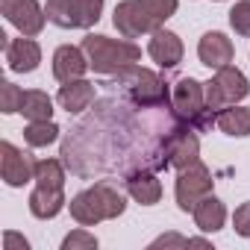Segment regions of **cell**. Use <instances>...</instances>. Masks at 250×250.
Returning <instances> with one entry per match:
<instances>
[{
	"label": "cell",
	"instance_id": "1",
	"mask_svg": "<svg viewBox=\"0 0 250 250\" xmlns=\"http://www.w3.org/2000/svg\"><path fill=\"white\" fill-rule=\"evenodd\" d=\"M68 206H71V215H74L77 224L94 227V224H100V221L118 218L124 209H127V200H124L121 188H118L112 180H100V183H94L91 188L80 191Z\"/></svg>",
	"mask_w": 250,
	"mask_h": 250
},
{
	"label": "cell",
	"instance_id": "2",
	"mask_svg": "<svg viewBox=\"0 0 250 250\" xmlns=\"http://www.w3.org/2000/svg\"><path fill=\"white\" fill-rule=\"evenodd\" d=\"M65 171L56 159L36 162V191L30 194V212L42 221L56 218L65 206Z\"/></svg>",
	"mask_w": 250,
	"mask_h": 250
},
{
	"label": "cell",
	"instance_id": "3",
	"mask_svg": "<svg viewBox=\"0 0 250 250\" xmlns=\"http://www.w3.org/2000/svg\"><path fill=\"white\" fill-rule=\"evenodd\" d=\"M83 50L88 56V65L106 77L130 68L142 59V47H136L133 42H124V39H109V36H85Z\"/></svg>",
	"mask_w": 250,
	"mask_h": 250
},
{
	"label": "cell",
	"instance_id": "4",
	"mask_svg": "<svg viewBox=\"0 0 250 250\" xmlns=\"http://www.w3.org/2000/svg\"><path fill=\"white\" fill-rule=\"evenodd\" d=\"M118 91H124L133 103L139 106H165L171 100V91L165 85V80L147 68H139V65H130V68H124L118 74H112V80L106 83Z\"/></svg>",
	"mask_w": 250,
	"mask_h": 250
},
{
	"label": "cell",
	"instance_id": "5",
	"mask_svg": "<svg viewBox=\"0 0 250 250\" xmlns=\"http://www.w3.org/2000/svg\"><path fill=\"white\" fill-rule=\"evenodd\" d=\"M171 106H174V115L191 124L194 130H209L212 124H218L215 112L206 109V85L197 83L194 77H180L171 85Z\"/></svg>",
	"mask_w": 250,
	"mask_h": 250
},
{
	"label": "cell",
	"instance_id": "6",
	"mask_svg": "<svg viewBox=\"0 0 250 250\" xmlns=\"http://www.w3.org/2000/svg\"><path fill=\"white\" fill-rule=\"evenodd\" d=\"M47 21L62 30H88L100 21L103 0H47Z\"/></svg>",
	"mask_w": 250,
	"mask_h": 250
},
{
	"label": "cell",
	"instance_id": "7",
	"mask_svg": "<svg viewBox=\"0 0 250 250\" xmlns=\"http://www.w3.org/2000/svg\"><path fill=\"white\" fill-rule=\"evenodd\" d=\"M247 77L232 68V65H224L218 68V74L206 83V109L209 112H221L227 106H235L238 100L247 97Z\"/></svg>",
	"mask_w": 250,
	"mask_h": 250
},
{
	"label": "cell",
	"instance_id": "8",
	"mask_svg": "<svg viewBox=\"0 0 250 250\" xmlns=\"http://www.w3.org/2000/svg\"><path fill=\"white\" fill-rule=\"evenodd\" d=\"M212 174H209V168L197 159L194 165H188V168H183L180 171V177H177V203H180V209L183 212H191L206 194H212Z\"/></svg>",
	"mask_w": 250,
	"mask_h": 250
},
{
	"label": "cell",
	"instance_id": "9",
	"mask_svg": "<svg viewBox=\"0 0 250 250\" xmlns=\"http://www.w3.org/2000/svg\"><path fill=\"white\" fill-rule=\"evenodd\" d=\"M0 12L12 27L21 30V36H39L44 30L47 12L39 6V0H0Z\"/></svg>",
	"mask_w": 250,
	"mask_h": 250
},
{
	"label": "cell",
	"instance_id": "10",
	"mask_svg": "<svg viewBox=\"0 0 250 250\" xmlns=\"http://www.w3.org/2000/svg\"><path fill=\"white\" fill-rule=\"evenodd\" d=\"M115 27L124 39H136L142 33H156L159 30V24L142 6V0H124V3L115 6Z\"/></svg>",
	"mask_w": 250,
	"mask_h": 250
},
{
	"label": "cell",
	"instance_id": "11",
	"mask_svg": "<svg viewBox=\"0 0 250 250\" xmlns=\"http://www.w3.org/2000/svg\"><path fill=\"white\" fill-rule=\"evenodd\" d=\"M0 174H3L6 186H24L30 180H36V162L30 153L18 150L12 142H3L0 145Z\"/></svg>",
	"mask_w": 250,
	"mask_h": 250
},
{
	"label": "cell",
	"instance_id": "12",
	"mask_svg": "<svg viewBox=\"0 0 250 250\" xmlns=\"http://www.w3.org/2000/svg\"><path fill=\"white\" fill-rule=\"evenodd\" d=\"M197 153H200V142L191 130V124H180L177 133L168 142V168L183 171V168L197 162Z\"/></svg>",
	"mask_w": 250,
	"mask_h": 250
},
{
	"label": "cell",
	"instance_id": "13",
	"mask_svg": "<svg viewBox=\"0 0 250 250\" xmlns=\"http://www.w3.org/2000/svg\"><path fill=\"white\" fill-rule=\"evenodd\" d=\"M3 53H6V62H9V68L15 74H30L42 62V47L33 42V36H21V39L6 42Z\"/></svg>",
	"mask_w": 250,
	"mask_h": 250
},
{
	"label": "cell",
	"instance_id": "14",
	"mask_svg": "<svg viewBox=\"0 0 250 250\" xmlns=\"http://www.w3.org/2000/svg\"><path fill=\"white\" fill-rule=\"evenodd\" d=\"M88 65V56L83 47H71V44H62L56 53H53V77L59 83H71V80H83Z\"/></svg>",
	"mask_w": 250,
	"mask_h": 250
},
{
	"label": "cell",
	"instance_id": "15",
	"mask_svg": "<svg viewBox=\"0 0 250 250\" xmlns=\"http://www.w3.org/2000/svg\"><path fill=\"white\" fill-rule=\"evenodd\" d=\"M147 53L153 56L156 65H162V68H174V65H180V59H183V42H180L177 33L159 27V30L153 33V39H150Z\"/></svg>",
	"mask_w": 250,
	"mask_h": 250
},
{
	"label": "cell",
	"instance_id": "16",
	"mask_svg": "<svg viewBox=\"0 0 250 250\" xmlns=\"http://www.w3.org/2000/svg\"><path fill=\"white\" fill-rule=\"evenodd\" d=\"M197 56L206 68H224L232 62V42L224 33H206L197 44Z\"/></svg>",
	"mask_w": 250,
	"mask_h": 250
},
{
	"label": "cell",
	"instance_id": "17",
	"mask_svg": "<svg viewBox=\"0 0 250 250\" xmlns=\"http://www.w3.org/2000/svg\"><path fill=\"white\" fill-rule=\"evenodd\" d=\"M56 100H59V106L65 112H74V115L85 112L94 103V83H88V80H71V83H65L59 88Z\"/></svg>",
	"mask_w": 250,
	"mask_h": 250
},
{
	"label": "cell",
	"instance_id": "18",
	"mask_svg": "<svg viewBox=\"0 0 250 250\" xmlns=\"http://www.w3.org/2000/svg\"><path fill=\"white\" fill-rule=\"evenodd\" d=\"M127 191H130L133 200H139L142 206H153V203H159V197H162V183L156 180L153 171L139 168V171H133V174L127 177Z\"/></svg>",
	"mask_w": 250,
	"mask_h": 250
},
{
	"label": "cell",
	"instance_id": "19",
	"mask_svg": "<svg viewBox=\"0 0 250 250\" xmlns=\"http://www.w3.org/2000/svg\"><path fill=\"white\" fill-rule=\"evenodd\" d=\"M191 215H194V224H197L203 232H215V229H221L224 221H227L224 203H221L218 197H212V194H206V197L191 209Z\"/></svg>",
	"mask_w": 250,
	"mask_h": 250
},
{
	"label": "cell",
	"instance_id": "20",
	"mask_svg": "<svg viewBox=\"0 0 250 250\" xmlns=\"http://www.w3.org/2000/svg\"><path fill=\"white\" fill-rule=\"evenodd\" d=\"M218 127L227 136H238V139L250 136V109H238V103L221 109L218 112Z\"/></svg>",
	"mask_w": 250,
	"mask_h": 250
},
{
	"label": "cell",
	"instance_id": "21",
	"mask_svg": "<svg viewBox=\"0 0 250 250\" xmlns=\"http://www.w3.org/2000/svg\"><path fill=\"white\" fill-rule=\"evenodd\" d=\"M21 112H24L27 121H50V115H53V100H50L44 91H39V88L24 91Z\"/></svg>",
	"mask_w": 250,
	"mask_h": 250
},
{
	"label": "cell",
	"instance_id": "22",
	"mask_svg": "<svg viewBox=\"0 0 250 250\" xmlns=\"http://www.w3.org/2000/svg\"><path fill=\"white\" fill-rule=\"evenodd\" d=\"M24 139L30 147H47L59 139V127L53 121H30V127L24 130Z\"/></svg>",
	"mask_w": 250,
	"mask_h": 250
},
{
	"label": "cell",
	"instance_id": "23",
	"mask_svg": "<svg viewBox=\"0 0 250 250\" xmlns=\"http://www.w3.org/2000/svg\"><path fill=\"white\" fill-rule=\"evenodd\" d=\"M21 100H24V91L15 83H0V109L6 115L21 112Z\"/></svg>",
	"mask_w": 250,
	"mask_h": 250
},
{
	"label": "cell",
	"instance_id": "24",
	"mask_svg": "<svg viewBox=\"0 0 250 250\" xmlns=\"http://www.w3.org/2000/svg\"><path fill=\"white\" fill-rule=\"evenodd\" d=\"M229 24L238 36L250 39V0H241V3H235L229 9Z\"/></svg>",
	"mask_w": 250,
	"mask_h": 250
},
{
	"label": "cell",
	"instance_id": "25",
	"mask_svg": "<svg viewBox=\"0 0 250 250\" xmlns=\"http://www.w3.org/2000/svg\"><path fill=\"white\" fill-rule=\"evenodd\" d=\"M142 6L147 9V15L162 27L174 12H177V0H142Z\"/></svg>",
	"mask_w": 250,
	"mask_h": 250
},
{
	"label": "cell",
	"instance_id": "26",
	"mask_svg": "<svg viewBox=\"0 0 250 250\" xmlns=\"http://www.w3.org/2000/svg\"><path fill=\"white\" fill-rule=\"evenodd\" d=\"M62 247L65 250H77V247H97V238L94 235H88V232H83V229H77V232H71L65 241H62Z\"/></svg>",
	"mask_w": 250,
	"mask_h": 250
},
{
	"label": "cell",
	"instance_id": "27",
	"mask_svg": "<svg viewBox=\"0 0 250 250\" xmlns=\"http://www.w3.org/2000/svg\"><path fill=\"white\" fill-rule=\"evenodd\" d=\"M232 224H235V232L238 235H250V203H241L232 215Z\"/></svg>",
	"mask_w": 250,
	"mask_h": 250
},
{
	"label": "cell",
	"instance_id": "28",
	"mask_svg": "<svg viewBox=\"0 0 250 250\" xmlns=\"http://www.w3.org/2000/svg\"><path fill=\"white\" fill-rule=\"evenodd\" d=\"M162 244H180V247H191V238H183V235H162L159 241H153V247H162Z\"/></svg>",
	"mask_w": 250,
	"mask_h": 250
},
{
	"label": "cell",
	"instance_id": "29",
	"mask_svg": "<svg viewBox=\"0 0 250 250\" xmlns=\"http://www.w3.org/2000/svg\"><path fill=\"white\" fill-rule=\"evenodd\" d=\"M6 250H15V247H21V250H27L30 244H27V238H21V235H15V232H6Z\"/></svg>",
	"mask_w": 250,
	"mask_h": 250
}]
</instances>
